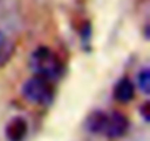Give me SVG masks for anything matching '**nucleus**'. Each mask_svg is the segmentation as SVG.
<instances>
[{"instance_id": "f257e3e1", "label": "nucleus", "mask_w": 150, "mask_h": 141, "mask_svg": "<svg viewBox=\"0 0 150 141\" xmlns=\"http://www.w3.org/2000/svg\"><path fill=\"white\" fill-rule=\"evenodd\" d=\"M30 68L33 69L34 75L43 77L49 81L60 78L63 74L65 66L60 57L47 46H38L30 54Z\"/></svg>"}, {"instance_id": "f03ea898", "label": "nucleus", "mask_w": 150, "mask_h": 141, "mask_svg": "<svg viewBox=\"0 0 150 141\" xmlns=\"http://www.w3.org/2000/svg\"><path fill=\"white\" fill-rule=\"evenodd\" d=\"M21 93L27 102L40 106H49L54 99V88L52 81L38 75L28 78L24 82Z\"/></svg>"}, {"instance_id": "7ed1b4c3", "label": "nucleus", "mask_w": 150, "mask_h": 141, "mask_svg": "<svg viewBox=\"0 0 150 141\" xmlns=\"http://www.w3.org/2000/svg\"><path fill=\"white\" fill-rule=\"evenodd\" d=\"M128 126H129L128 118L122 112L115 110L110 115H108V123H106L105 135H108L109 138H121L122 135L127 134Z\"/></svg>"}, {"instance_id": "20e7f679", "label": "nucleus", "mask_w": 150, "mask_h": 141, "mask_svg": "<svg viewBox=\"0 0 150 141\" xmlns=\"http://www.w3.org/2000/svg\"><path fill=\"white\" fill-rule=\"evenodd\" d=\"M28 134V122L22 116L12 118L5 129V137L8 141H24Z\"/></svg>"}, {"instance_id": "39448f33", "label": "nucleus", "mask_w": 150, "mask_h": 141, "mask_svg": "<svg viewBox=\"0 0 150 141\" xmlns=\"http://www.w3.org/2000/svg\"><path fill=\"white\" fill-rule=\"evenodd\" d=\"M135 97V85L128 78H121L113 87V99L119 103H129Z\"/></svg>"}, {"instance_id": "423d86ee", "label": "nucleus", "mask_w": 150, "mask_h": 141, "mask_svg": "<svg viewBox=\"0 0 150 141\" xmlns=\"http://www.w3.org/2000/svg\"><path fill=\"white\" fill-rule=\"evenodd\" d=\"M108 123V113L103 110H94L86 119V128L91 134H105Z\"/></svg>"}, {"instance_id": "0eeeda50", "label": "nucleus", "mask_w": 150, "mask_h": 141, "mask_svg": "<svg viewBox=\"0 0 150 141\" xmlns=\"http://www.w3.org/2000/svg\"><path fill=\"white\" fill-rule=\"evenodd\" d=\"M137 84H138L140 91H143L144 94H149V91H150V72H149V68H143L137 74Z\"/></svg>"}, {"instance_id": "6e6552de", "label": "nucleus", "mask_w": 150, "mask_h": 141, "mask_svg": "<svg viewBox=\"0 0 150 141\" xmlns=\"http://www.w3.org/2000/svg\"><path fill=\"white\" fill-rule=\"evenodd\" d=\"M9 49L12 50L13 47H11V43L8 40V35L3 31H0V60H2V63L11 57L12 53L9 51Z\"/></svg>"}, {"instance_id": "1a4fd4ad", "label": "nucleus", "mask_w": 150, "mask_h": 141, "mask_svg": "<svg viewBox=\"0 0 150 141\" xmlns=\"http://www.w3.org/2000/svg\"><path fill=\"white\" fill-rule=\"evenodd\" d=\"M140 113L143 115L144 121L149 122V118H150V113H149V102H144V103L141 104V107H140Z\"/></svg>"}]
</instances>
